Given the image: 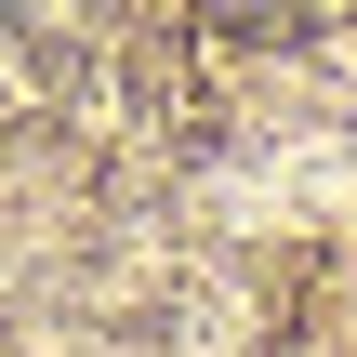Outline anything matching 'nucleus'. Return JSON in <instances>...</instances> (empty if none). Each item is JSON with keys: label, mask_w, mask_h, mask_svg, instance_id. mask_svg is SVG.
<instances>
[{"label": "nucleus", "mask_w": 357, "mask_h": 357, "mask_svg": "<svg viewBox=\"0 0 357 357\" xmlns=\"http://www.w3.org/2000/svg\"><path fill=\"white\" fill-rule=\"evenodd\" d=\"M238 13H291V0H238Z\"/></svg>", "instance_id": "f257e3e1"}]
</instances>
